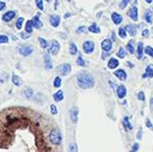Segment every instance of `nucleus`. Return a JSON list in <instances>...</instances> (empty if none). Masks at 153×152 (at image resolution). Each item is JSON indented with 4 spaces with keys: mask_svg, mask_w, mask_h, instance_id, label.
<instances>
[{
    "mask_svg": "<svg viewBox=\"0 0 153 152\" xmlns=\"http://www.w3.org/2000/svg\"><path fill=\"white\" fill-rule=\"evenodd\" d=\"M130 152H132V151H131V150H130Z\"/></svg>",
    "mask_w": 153,
    "mask_h": 152,
    "instance_id": "13d9d810",
    "label": "nucleus"
},
{
    "mask_svg": "<svg viewBox=\"0 0 153 152\" xmlns=\"http://www.w3.org/2000/svg\"><path fill=\"white\" fill-rule=\"evenodd\" d=\"M28 36H29V33H27V35H25V33H21V38H23V39L27 38Z\"/></svg>",
    "mask_w": 153,
    "mask_h": 152,
    "instance_id": "603ef678",
    "label": "nucleus"
},
{
    "mask_svg": "<svg viewBox=\"0 0 153 152\" xmlns=\"http://www.w3.org/2000/svg\"><path fill=\"white\" fill-rule=\"evenodd\" d=\"M137 98H139L140 101H145V94H144V92H140L137 94Z\"/></svg>",
    "mask_w": 153,
    "mask_h": 152,
    "instance_id": "79ce46f5",
    "label": "nucleus"
},
{
    "mask_svg": "<svg viewBox=\"0 0 153 152\" xmlns=\"http://www.w3.org/2000/svg\"><path fill=\"white\" fill-rule=\"evenodd\" d=\"M70 118L71 120H72V122L74 124L77 123V121H78V108H72L70 110Z\"/></svg>",
    "mask_w": 153,
    "mask_h": 152,
    "instance_id": "9b49d317",
    "label": "nucleus"
},
{
    "mask_svg": "<svg viewBox=\"0 0 153 152\" xmlns=\"http://www.w3.org/2000/svg\"><path fill=\"white\" fill-rule=\"evenodd\" d=\"M88 29H89L90 33H100V28H99V26L96 24V23H93V24Z\"/></svg>",
    "mask_w": 153,
    "mask_h": 152,
    "instance_id": "393cba45",
    "label": "nucleus"
},
{
    "mask_svg": "<svg viewBox=\"0 0 153 152\" xmlns=\"http://www.w3.org/2000/svg\"><path fill=\"white\" fill-rule=\"evenodd\" d=\"M137 59H142V57H143V53H144V44H143V43L140 42L139 44H137Z\"/></svg>",
    "mask_w": 153,
    "mask_h": 152,
    "instance_id": "412c9836",
    "label": "nucleus"
},
{
    "mask_svg": "<svg viewBox=\"0 0 153 152\" xmlns=\"http://www.w3.org/2000/svg\"><path fill=\"white\" fill-rule=\"evenodd\" d=\"M32 94H33V92H32V90L30 89V87H26L25 91H23V96H24L26 99H30Z\"/></svg>",
    "mask_w": 153,
    "mask_h": 152,
    "instance_id": "cd10ccee",
    "label": "nucleus"
},
{
    "mask_svg": "<svg viewBox=\"0 0 153 152\" xmlns=\"http://www.w3.org/2000/svg\"><path fill=\"white\" fill-rule=\"evenodd\" d=\"M139 148H140V144H139V143H134V144L132 145L131 151H132V152H137V151H139Z\"/></svg>",
    "mask_w": 153,
    "mask_h": 152,
    "instance_id": "a19ab883",
    "label": "nucleus"
},
{
    "mask_svg": "<svg viewBox=\"0 0 153 152\" xmlns=\"http://www.w3.org/2000/svg\"><path fill=\"white\" fill-rule=\"evenodd\" d=\"M119 66V61H118L117 59H109L108 62H107V67L109 68V69H116V68Z\"/></svg>",
    "mask_w": 153,
    "mask_h": 152,
    "instance_id": "dca6fc26",
    "label": "nucleus"
},
{
    "mask_svg": "<svg viewBox=\"0 0 153 152\" xmlns=\"http://www.w3.org/2000/svg\"><path fill=\"white\" fill-rule=\"evenodd\" d=\"M116 93H117V96L119 99H124L127 94V90H126V87H125V85H119V87H117Z\"/></svg>",
    "mask_w": 153,
    "mask_h": 152,
    "instance_id": "1a4fd4ad",
    "label": "nucleus"
},
{
    "mask_svg": "<svg viewBox=\"0 0 153 152\" xmlns=\"http://www.w3.org/2000/svg\"><path fill=\"white\" fill-rule=\"evenodd\" d=\"M122 123H123V126H124V128H125L126 131H130V130H132V125H131L128 117H124Z\"/></svg>",
    "mask_w": 153,
    "mask_h": 152,
    "instance_id": "a211bd4d",
    "label": "nucleus"
},
{
    "mask_svg": "<svg viewBox=\"0 0 153 152\" xmlns=\"http://www.w3.org/2000/svg\"><path fill=\"white\" fill-rule=\"evenodd\" d=\"M142 136H143V129H142V128H140L139 131H137V140H141V139H142Z\"/></svg>",
    "mask_w": 153,
    "mask_h": 152,
    "instance_id": "09e8293b",
    "label": "nucleus"
},
{
    "mask_svg": "<svg viewBox=\"0 0 153 152\" xmlns=\"http://www.w3.org/2000/svg\"><path fill=\"white\" fill-rule=\"evenodd\" d=\"M15 16H16V13L13 12V10H10V12H6L5 14L2 16V20H3L4 22H10V20H13V19L15 18Z\"/></svg>",
    "mask_w": 153,
    "mask_h": 152,
    "instance_id": "ddd939ff",
    "label": "nucleus"
},
{
    "mask_svg": "<svg viewBox=\"0 0 153 152\" xmlns=\"http://www.w3.org/2000/svg\"><path fill=\"white\" fill-rule=\"evenodd\" d=\"M39 42H40V44H41V46H42V48H46V47H48V41H46L45 39L39 38Z\"/></svg>",
    "mask_w": 153,
    "mask_h": 152,
    "instance_id": "f704fd0d",
    "label": "nucleus"
},
{
    "mask_svg": "<svg viewBox=\"0 0 153 152\" xmlns=\"http://www.w3.org/2000/svg\"><path fill=\"white\" fill-rule=\"evenodd\" d=\"M118 35H119L120 38L125 39V38L127 37V30H126V28H124V27H120L119 30H118Z\"/></svg>",
    "mask_w": 153,
    "mask_h": 152,
    "instance_id": "7c9ffc66",
    "label": "nucleus"
},
{
    "mask_svg": "<svg viewBox=\"0 0 153 152\" xmlns=\"http://www.w3.org/2000/svg\"><path fill=\"white\" fill-rule=\"evenodd\" d=\"M144 51H145L146 54L149 55L150 57H152L153 59V48L151 46H146L145 49H144Z\"/></svg>",
    "mask_w": 153,
    "mask_h": 152,
    "instance_id": "473e14b6",
    "label": "nucleus"
},
{
    "mask_svg": "<svg viewBox=\"0 0 153 152\" xmlns=\"http://www.w3.org/2000/svg\"><path fill=\"white\" fill-rule=\"evenodd\" d=\"M71 70H72V68H71L70 64H62V65L57 68V71H59V73L61 74V75H62V76L68 75V74L71 72Z\"/></svg>",
    "mask_w": 153,
    "mask_h": 152,
    "instance_id": "20e7f679",
    "label": "nucleus"
},
{
    "mask_svg": "<svg viewBox=\"0 0 153 152\" xmlns=\"http://www.w3.org/2000/svg\"><path fill=\"white\" fill-rule=\"evenodd\" d=\"M4 7H5V3L2 2V1H0V10H4Z\"/></svg>",
    "mask_w": 153,
    "mask_h": 152,
    "instance_id": "3c124183",
    "label": "nucleus"
},
{
    "mask_svg": "<svg viewBox=\"0 0 153 152\" xmlns=\"http://www.w3.org/2000/svg\"><path fill=\"white\" fill-rule=\"evenodd\" d=\"M126 48H127V50H128V52L130 53V54H133V53H134V47L132 46V41H129V42L127 43Z\"/></svg>",
    "mask_w": 153,
    "mask_h": 152,
    "instance_id": "2f4dec72",
    "label": "nucleus"
},
{
    "mask_svg": "<svg viewBox=\"0 0 153 152\" xmlns=\"http://www.w3.org/2000/svg\"><path fill=\"white\" fill-rule=\"evenodd\" d=\"M49 120L25 108L0 112V152H62L50 139Z\"/></svg>",
    "mask_w": 153,
    "mask_h": 152,
    "instance_id": "f257e3e1",
    "label": "nucleus"
},
{
    "mask_svg": "<svg viewBox=\"0 0 153 152\" xmlns=\"http://www.w3.org/2000/svg\"><path fill=\"white\" fill-rule=\"evenodd\" d=\"M126 54H127V51L125 50L123 47H120L119 50L117 51V56L119 57V59H125Z\"/></svg>",
    "mask_w": 153,
    "mask_h": 152,
    "instance_id": "bb28decb",
    "label": "nucleus"
},
{
    "mask_svg": "<svg viewBox=\"0 0 153 152\" xmlns=\"http://www.w3.org/2000/svg\"><path fill=\"white\" fill-rule=\"evenodd\" d=\"M69 149H70V152H77V147L75 144H71Z\"/></svg>",
    "mask_w": 153,
    "mask_h": 152,
    "instance_id": "a18cd8bd",
    "label": "nucleus"
},
{
    "mask_svg": "<svg viewBox=\"0 0 153 152\" xmlns=\"http://www.w3.org/2000/svg\"><path fill=\"white\" fill-rule=\"evenodd\" d=\"M49 21H50V24L52 25L53 27H57L59 25V22H61V18H59V16H57V15H52V16H50Z\"/></svg>",
    "mask_w": 153,
    "mask_h": 152,
    "instance_id": "4468645a",
    "label": "nucleus"
},
{
    "mask_svg": "<svg viewBox=\"0 0 153 152\" xmlns=\"http://www.w3.org/2000/svg\"><path fill=\"white\" fill-rule=\"evenodd\" d=\"M32 24H33V27H36V28H41V27L43 26L42 22L40 21V19H39L38 16L33 17V19H32Z\"/></svg>",
    "mask_w": 153,
    "mask_h": 152,
    "instance_id": "5701e85b",
    "label": "nucleus"
},
{
    "mask_svg": "<svg viewBox=\"0 0 153 152\" xmlns=\"http://www.w3.org/2000/svg\"><path fill=\"white\" fill-rule=\"evenodd\" d=\"M50 110H51V114H52V115H56L57 114V108H56V106H55L54 104H52V105L50 106Z\"/></svg>",
    "mask_w": 153,
    "mask_h": 152,
    "instance_id": "37998d69",
    "label": "nucleus"
},
{
    "mask_svg": "<svg viewBox=\"0 0 153 152\" xmlns=\"http://www.w3.org/2000/svg\"><path fill=\"white\" fill-rule=\"evenodd\" d=\"M146 126H147V127L149 128L150 130H153V124H152V122L150 121L149 119H148L147 121H146Z\"/></svg>",
    "mask_w": 153,
    "mask_h": 152,
    "instance_id": "c03bdc74",
    "label": "nucleus"
},
{
    "mask_svg": "<svg viewBox=\"0 0 153 152\" xmlns=\"http://www.w3.org/2000/svg\"><path fill=\"white\" fill-rule=\"evenodd\" d=\"M87 27L85 26H81V27H79V28H77V33H85V31H87Z\"/></svg>",
    "mask_w": 153,
    "mask_h": 152,
    "instance_id": "49530a36",
    "label": "nucleus"
},
{
    "mask_svg": "<svg viewBox=\"0 0 153 152\" xmlns=\"http://www.w3.org/2000/svg\"><path fill=\"white\" fill-rule=\"evenodd\" d=\"M8 42V38L6 36H0V44H6Z\"/></svg>",
    "mask_w": 153,
    "mask_h": 152,
    "instance_id": "ea45409f",
    "label": "nucleus"
},
{
    "mask_svg": "<svg viewBox=\"0 0 153 152\" xmlns=\"http://www.w3.org/2000/svg\"><path fill=\"white\" fill-rule=\"evenodd\" d=\"M23 21H24V19H23V18H19L18 20H17V22H16V27H17L18 29H21V28H22Z\"/></svg>",
    "mask_w": 153,
    "mask_h": 152,
    "instance_id": "e433bc0d",
    "label": "nucleus"
},
{
    "mask_svg": "<svg viewBox=\"0 0 153 152\" xmlns=\"http://www.w3.org/2000/svg\"><path fill=\"white\" fill-rule=\"evenodd\" d=\"M125 28H126L127 33H128L131 37H134V36H137V27H135V25L128 24L126 27H125Z\"/></svg>",
    "mask_w": 153,
    "mask_h": 152,
    "instance_id": "6ab92c4d",
    "label": "nucleus"
},
{
    "mask_svg": "<svg viewBox=\"0 0 153 152\" xmlns=\"http://www.w3.org/2000/svg\"><path fill=\"white\" fill-rule=\"evenodd\" d=\"M53 85H54V87H59L62 85V79L61 77L56 76L54 78V80H53Z\"/></svg>",
    "mask_w": 153,
    "mask_h": 152,
    "instance_id": "72a5a7b5",
    "label": "nucleus"
},
{
    "mask_svg": "<svg viewBox=\"0 0 153 152\" xmlns=\"http://www.w3.org/2000/svg\"><path fill=\"white\" fill-rule=\"evenodd\" d=\"M76 64L77 66H80V67H85V65H87V63H85V61L81 55H78V57L76 59Z\"/></svg>",
    "mask_w": 153,
    "mask_h": 152,
    "instance_id": "c756f323",
    "label": "nucleus"
},
{
    "mask_svg": "<svg viewBox=\"0 0 153 152\" xmlns=\"http://www.w3.org/2000/svg\"><path fill=\"white\" fill-rule=\"evenodd\" d=\"M144 19L147 23L149 24H152V21H153V14H152V10H147L144 14Z\"/></svg>",
    "mask_w": 153,
    "mask_h": 152,
    "instance_id": "f3484780",
    "label": "nucleus"
},
{
    "mask_svg": "<svg viewBox=\"0 0 153 152\" xmlns=\"http://www.w3.org/2000/svg\"><path fill=\"white\" fill-rule=\"evenodd\" d=\"M77 85L83 90L91 89L95 85V79L90 73H80L76 77Z\"/></svg>",
    "mask_w": 153,
    "mask_h": 152,
    "instance_id": "f03ea898",
    "label": "nucleus"
},
{
    "mask_svg": "<svg viewBox=\"0 0 153 152\" xmlns=\"http://www.w3.org/2000/svg\"><path fill=\"white\" fill-rule=\"evenodd\" d=\"M82 50L85 54H91L95 50V44L93 41H85L82 44Z\"/></svg>",
    "mask_w": 153,
    "mask_h": 152,
    "instance_id": "7ed1b4c3",
    "label": "nucleus"
},
{
    "mask_svg": "<svg viewBox=\"0 0 153 152\" xmlns=\"http://www.w3.org/2000/svg\"><path fill=\"white\" fill-rule=\"evenodd\" d=\"M129 3H130V0H122L121 3H120V7H121L122 10H124Z\"/></svg>",
    "mask_w": 153,
    "mask_h": 152,
    "instance_id": "4c0bfd02",
    "label": "nucleus"
},
{
    "mask_svg": "<svg viewBox=\"0 0 153 152\" xmlns=\"http://www.w3.org/2000/svg\"><path fill=\"white\" fill-rule=\"evenodd\" d=\"M68 17H70V14H66V16H65V18H68Z\"/></svg>",
    "mask_w": 153,
    "mask_h": 152,
    "instance_id": "6e6d98bb",
    "label": "nucleus"
},
{
    "mask_svg": "<svg viewBox=\"0 0 153 152\" xmlns=\"http://www.w3.org/2000/svg\"><path fill=\"white\" fill-rule=\"evenodd\" d=\"M153 77V65H149L146 68L145 73L142 75V78H152Z\"/></svg>",
    "mask_w": 153,
    "mask_h": 152,
    "instance_id": "2eb2a0df",
    "label": "nucleus"
},
{
    "mask_svg": "<svg viewBox=\"0 0 153 152\" xmlns=\"http://www.w3.org/2000/svg\"><path fill=\"white\" fill-rule=\"evenodd\" d=\"M127 15H128L129 18H130L131 20L135 21V22L139 20V12H137V6L133 5L132 7H130V10L127 12Z\"/></svg>",
    "mask_w": 153,
    "mask_h": 152,
    "instance_id": "0eeeda50",
    "label": "nucleus"
},
{
    "mask_svg": "<svg viewBox=\"0 0 153 152\" xmlns=\"http://www.w3.org/2000/svg\"><path fill=\"white\" fill-rule=\"evenodd\" d=\"M111 48H113V42L109 39H105V40L102 41L101 43V49H102L104 52H109L111 51Z\"/></svg>",
    "mask_w": 153,
    "mask_h": 152,
    "instance_id": "423d86ee",
    "label": "nucleus"
},
{
    "mask_svg": "<svg viewBox=\"0 0 153 152\" xmlns=\"http://www.w3.org/2000/svg\"><path fill=\"white\" fill-rule=\"evenodd\" d=\"M142 37H143V38H148V37H149V30H148V29H144V30L142 31Z\"/></svg>",
    "mask_w": 153,
    "mask_h": 152,
    "instance_id": "de8ad7c7",
    "label": "nucleus"
},
{
    "mask_svg": "<svg viewBox=\"0 0 153 152\" xmlns=\"http://www.w3.org/2000/svg\"><path fill=\"white\" fill-rule=\"evenodd\" d=\"M146 2H147V3H152V1L153 0H145Z\"/></svg>",
    "mask_w": 153,
    "mask_h": 152,
    "instance_id": "5fc2aeb1",
    "label": "nucleus"
},
{
    "mask_svg": "<svg viewBox=\"0 0 153 152\" xmlns=\"http://www.w3.org/2000/svg\"><path fill=\"white\" fill-rule=\"evenodd\" d=\"M32 29H33V24H32V21L28 20L26 22V24H25V31L30 35V33H32Z\"/></svg>",
    "mask_w": 153,
    "mask_h": 152,
    "instance_id": "b1692460",
    "label": "nucleus"
},
{
    "mask_svg": "<svg viewBox=\"0 0 153 152\" xmlns=\"http://www.w3.org/2000/svg\"><path fill=\"white\" fill-rule=\"evenodd\" d=\"M36 4L39 7V10H44V4H43V0H36Z\"/></svg>",
    "mask_w": 153,
    "mask_h": 152,
    "instance_id": "58836bf2",
    "label": "nucleus"
},
{
    "mask_svg": "<svg viewBox=\"0 0 153 152\" xmlns=\"http://www.w3.org/2000/svg\"><path fill=\"white\" fill-rule=\"evenodd\" d=\"M59 49H61V45H59V43L57 42V41H52V43H51V46H50V49H49V51H50V53L52 55H56L57 53H59Z\"/></svg>",
    "mask_w": 153,
    "mask_h": 152,
    "instance_id": "6e6552de",
    "label": "nucleus"
},
{
    "mask_svg": "<svg viewBox=\"0 0 153 152\" xmlns=\"http://www.w3.org/2000/svg\"><path fill=\"white\" fill-rule=\"evenodd\" d=\"M53 99H54L56 102L62 101V100L64 99V92H62V90H59V91H57L56 93H55L54 95H53Z\"/></svg>",
    "mask_w": 153,
    "mask_h": 152,
    "instance_id": "4be33fe9",
    "label": "nucleus"
},
{
    "mask_svg": "<svg viewBox=\"0 0 153 152\" xmlns=\"http://www.w3.org/2000/svg\"><path fill=\"white\" fill-rule=\"evenodd\" d=\"M32 47L30 45H23V46H21L20 48H19V53H20L21 55H23V56H28V55H30L32 53Z\"/></svg>",
    "mask_w": 153,
    "mask_h": 152,
    "instance_id": "39448f33",
    "label": "nucleus"
},
{
    "mask_svg": "<svg viewBox=\"0 0 153 152\" xmlns=\"http://www.w3.org/2000/svg\"><path fill=\"white\" fill-rule=\"evenodd\" d=\"M127 65H128V67H129V68H133V65H132L131 63H129V62L127 63Z\"/></svg>",
    "mask_w": 153,
    "mask_h": 152,
    "instance_id": "864d4df0",
    "label": "nucleus"
},
{
    "mask_svg": "<svg viewBox=\"0 0 153 152\" xmlns=\"http://www.w3.org/2000/svg\"><path fill=\"white\" fill-rule=\"evenodd\" d=\"M77 51H78V49H77V46L74 44V43H71L70 47H69V52H70V54L75 55L77 53Z\"/></svg>",
    "mask_w": 153,
    "mask_h": 152,
    "instance_id": "c85d7f7f",
    "label": "nucleus"
},
{
    "mask_svg": "<svg viewBox=\"0 0 153 152\" xmlns=\"http://www.w3.org/2000/svg\"><path fill=\"white\" fill-rule=\"evenodd\" d=\"M69 1H70V0H69Z\"/></svg>",
    "mask_w": 153,
    "mask_h": 152,
    "instance_id": "bf43d9fd",
    "label": "nucleus"
},
{
    "mask_svg": "<svg viewBox=\"0 0 153 152\" xmlns=\"http://www.w3.org/2000/svg\"><path fill=\"white\" fill-rule=\"evenodd\" d=\"M44 64H45V69L47 70H50L53 68L52 66V62H51V59L49 55H45V59H44Z\"/></svg>",
    "mask_w": 153,
    "mask_h": 152,
    "instance_id": "aec40b11",
    "label": "nucleus"
},
{
    "mask_svg": "<svg viewBox=\"0 0 153 152\" xmlns=\"http://www.w3.org/2000/svg\"><path fill=\"white\" fill-rule=\"evenodd\" d=\"M111 21L114 22V24L120 25V24L122 23L123 17L119 14V13H116V12L111 13Z\"/></svg>",
    "mask_w": 153,
    "mask_h": 152,
    "instance_id": "9d476101",
    "label": "nucleus"
},
{
    "mask_svg": "<svg viewBox=\"0 0 153 152\" xmlns=\"http://www.w3.org/2000/svg\"><path fill=\"white\" fill-rule=\"evenodd\" d=\"M150 110H151V112H153V97H151V99H150Z\"/></svg>",
    "mask_w": 153,
    "mask_h": 152,
    "instance_id": "8fccbe9b",
    "label": "nucleus"
},
{
    "mask_svg": "<svg viewBox=\"0 0 153 152\" xmlns=\"http://www.w3.org/2000/svg\"><path fill=\"white\" fill-rule=\"evenodd\" d=\"M115 76L117 77L119 80H122V81H124V80H126V78H127V74H126V72L124 71L123 69H119V70H116L115 71Z\"/></svg>",
    "mask_w": 153,
    "mask_h": 152,
    "instance_id": "f8f14e48",
    "label": "nucleus"
},
{
    "mask_svg": "<svg viewBox=\"0 0 153 152\" xmlns=\"http://www.w3.org/2000/svg\"><path fill=\"white\" fill-rule=\"evenodd\" d=\"M46 1H47V2H49V1H51V0H46Z\"/></svg>",
    "mask_w": 153,
    "mask_h": 152,
    "instance_id": "4d7b16f0",
    "label": "nucleus"
},
{
    "mask_svg": "<svg viewBox=\"0 0 153 152\" xmlns=\"http://www.w3.org/2000/svg\"><path fill=\"white\" fill-rule=\"evenodd\" d=\"M7 78H8L7 73H1L0 74V83L5 82V80H7Z\"/></svg>",
    "mask_w": 153,
    "mask_h": 152,
    "instance_id": "c9c22d12",
    "label": "nucleus"
},
{
    "mask_svg": "<svg viewBox=\"0 0 153 152\" xmlns=\"http://www.w3.org/2000/svg\"><path fill=\"white\" fill-rule=\"evenodd\" d=\"M12 81L15 85H17V87H19V85H22V79H21L18 75H15V74L12 76Z\"/></svg>",
    "mask_w": 153,
    "mask_h": 152,
    "instance_id": "a878e982",
    "label": "nucleus"
}]
</instances>
